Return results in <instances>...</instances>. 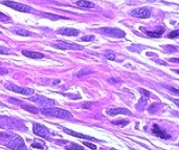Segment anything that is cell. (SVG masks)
Masks as SVG:
<instances>
[{"mask_svg": "<svg viewBox=\"0 0 179 150\" xmlns=\"http://www.w3.org/2000/svg\"><path fill=\"white\" fill-rule=\"evenodd\" d=\"M151 131H152L153 135H155L156 137H158V138H161V139H170V138H171V136L169 134H167L164 130L160 129V127L157 124H153L152 125Z\"/></svg>", "mask_w": 179, "mask_h": 150, "instance_id": "9", "label": "cell"}, {"mask_svg": "<svg viewBox=\"0 0 179 150\" xmlns=\"http://www.w3.org/2000/svg\"><path fill=\"white\" fill-rule=\"evenodd\" d=\"M106 114L108 116L114 117L116 115H131V112L127 109V108H112V109H107L106 110Z\"/></svg>", "mask_w": 179, "mask_h": 150, "instance_id": "8", "label": "cell"}, {"mask_svg": "<svg viewBox=\"0 0 179 150\" xmlns=\"http://www.w3.org/2000/svg\"><path fill=\"white\" fill-rule=\"evenodd\" d=\"M129 14L134 16V17H137V18H150L151 15L150 11L146 8V7H143V8H137V9H134L131 10L129 11Z\"/></svg>", "mask_w": 179, "mask_h": 150, "instance_id": "4", "label": "cell"}, {"mask_svg": "<svg viewBox=\"0 0 179 150\" xmlns=\"http://www.w3.org/2000/svg\"><path fill=\"white\" fill-rule=\"evenodd\" d=\"M58 33L67 37H77L78 34H79V31L73 28H62V29H60Z\"/></svg>", "mask_w": 179, "mask_h": 150, "instance_id": "11", "label": "cell"}, {"mask_svg": "<svg viewBox=\"0 0 179 150\" xmlns=\"http://www.w3.org/2000/svg\"><path fill=\"white\" fill-rule=\"evenodd\" d=\"M1 4L8 6L9 8H12L16 11H21V13H30L32 11V8L30 6L24 5V4H21V3H17L15 1H11V0H6V1H2Z\"/></svg>", "mask_w": 179, "mask_h": 150, "instance_id": "2", "label": "cell"}, {"mask_svg": "<svg viewBox=\"0 0 179 150\" xmlns=\"http://www.w3.org/2000/svg\"><path fill=\"white\" fill-rule=\"evenodd\" d=\"M22 54H23L25 56L30 57V59H33V60H41L44 57V55L41 53H38V52H32V51L23 50V51H22Z\"/></svg>", "mask_w": 179, "mask_h": 150, "instance_id": "12", "label": "cell"}, {"mask_svg": "<svg viewBox=\"0 0 179 150\" xmlns=\"http://www.w3.org/2000/svg\"><path fill=\"white\" fill-rule=\"evenodd\" d=\"M62 130L67 133L68 135H71L73 137H77V138H80V139H84V140H88V141H98L95 138H92V137H89V136H86V135H83V134H81V133H77L73 130H70V129H67V128H62Z\"/></svg>", "mask_w": 179, "mask_h": 150, "instance_id": "10", "label": "cell"}, {"mask_svg": "<svg viewBox=\"0 0 179 150\" xmlns=\"http://www.w3.org/2000/svg\"><path fill=\"white\" fill-rule=\"evenodd\" d=\"M0 21H1V22H8V21H11V18L9 16H7L6 15H4L3 13H0Z\"/></svg>", "mask_w": 179, "mask_h": 150, "instance_id": "17", "label": "cell"}, {"mask_svg": "<svg viewBox=\"0 0 179 150\" xmlns=\"http://www.w3.org/2000/svg\"><path fill=\"white\" fill-rule=\"evenodd\" d=\"M66 149H83V146L80 145H76V144H72V146H65Z\"/></svg>", "mask_w": 179, "mask_h": 150, "instance_id": "23", "label": "cell"}, {"mask_svg": "<svg viewBox=\"0 0 179 150\" xmlns=\"http://www.w3.org/2000/svg\"><path fill=\"white\" fill-rule=\"evenodd\" d=\"M89 73H92V71H90V70H86V69H83V70H81L79 73L77 74V76L80 77H83V76L87 75V74H89Z\"/></svg>", "mask_w": 179, "mask_h": 150, "instance_id": "18", "label": "cell"}, {"mask_svg": "<svg viewBox=\"0 0 179 150\" xmlns=\"http://www.w3.org/2000/svg\"><path fill=\"white\" fill-rule=\"evenodd\" d=\"M0 54L8 55V50H7V48L3 47V46H0Z\"/></svg>", "mask_w": 179, "mask_h": 150, "instance_id": "25", "label": "cell"}, {"mask_svg": "<svg viewBox=\"0 0 179 150\" xmlns=\"http://www.w3.org/2000/svg\"><path fill=\"white\" fill-rule=\"evenodd\" d=\"M6 88L12 92H15V93H18L21 95H26V96H30L35 93V91L31 88H26V87H19L16 84H7Z\"/></svg>", "mask_w": 179, "mask_h": 150, "instance_id": "3", "label": "cell"}, {"mask_svg": "<svg viewBox=\"0 0 179 150\" xmlns=\"http://www.w3.org/2000/svg\"><path fill=\"white\" fill-rule=\"evenodd\" d=\"M77 5L83 7V8H94L95 4L91 3L90 1H87V0H80V1L77 2Z\"/></svg>", "mask_w": 179, "mask_h": 150, "instance_id": "15", "label": "cell"}, {"mask_svg": "<svg viewBox=\"0 0 179 150\" xmlns=\"http://www.w3.org/2000/svg\"><path fill=\"white\" fill-rule=\"evenodd\" d=\"M112 124H119V125H123V126H125L127 124H128V121H112Z\"/></svg>", "mask_w": 179, "mask_h": 150, "instance_id": "20", "label": "cell"}, {"mask_svg": "<svg viewBox=\"0 0 179 150\" xmlns=\"http://www.w3.org/2000/svg\"><path fill=\"white\" fill-rule=\"evenodd\" d=\"M13 33H15L16 34H18V36H22V37H28L31 36V33L27 30L21 29V28H17V27H14L12 28Z\"/></svg>", "mask_w": 179, "mask_h": 150, "instance_id": "13", "label": "cell"}, {"mask_svg": "<svg viewBox=\"0 0 179 150\" xmlns=\"http://www.w3.org/2000/svg\"><path fill=\"white\" fill-rule=\"evenodd\" d=\"M32 147H33V148H39V149H42V148H43V146H42L41 144H36V143H33V144H32Z\"/></svg>", "mask_w": 179, "mask_h": 150, "instance_id": "27", "label": "cell"}, {"mask_svg": "<svg viewBox=\"0 0 179 150\" xmlns=\"http://www.w3.org/2000/svg\"><path fill=\"white\" fill-rule=\"evenodd\" d=\"M105 56H106V59L109 60H115V54H113V53H107V54H105Z\"/></svg>", "mask_w": 179, "mask_h": 150, "instance_id": "22", "label": "cell"}, {"mask_svg": "<svg viewBox=\"0 0 179 150\" xmlns=\"http://www.w3.org/2000/svg\"><path fill=\"white\" fill-rule=\"evenodd\" d=\"M54 47L61 49V50H83V47L75 43H68L63 41H58L57 43L54 44Z\"/></svg>", "mask_w": 179, "mask_h": 150, "instance_id": "5", "label": "cell"}, {"mask_svg": "<svg viewBox=\"0 0 179 150\" xmlns=\"http://www.w3.org/2000/svg\"><path fill=\"white\" fill-rule=\"evenodd\" d=\"M104 33L107 34L109 37H112V38H124L126 34L125 33L119 30V29H110V28H104L101 30Z\"/></svg>", "mask_w": 179, "mask_h": 150, "instance_id": "7", "label": "cell"}, {"mask_svg": "<svg viewBox=\"0 0 179 150\" xmlns=\"http://www.w3.org/2000/svg\"><path fill=\"white\" fill-rule=\"evenodd\" d=\"M41 113L44 116L47 117H52V118H59V119H72L73 115L69 111L61 108H42Z\"/></svg>", "mask_w": 179, "mask_h": 150, "instance_id": "1", "label": "cell"}, {"mask_svg": "<svg viewBox=\"0 0 179 150\" xmlns=\"http://www.w3.org/2000/svg\"><path fill=\"white\" fill-rule=\"evenodd\" d=\"M178 34H179L178 31H172V33H169V36H168V38H175L178 37Z\"/></svg>", "mask_w": 179, "mask_h": 150, "instance_id": "21", "label": "cell"}, {"mask_svg": "<svg viewBox=\"0 0 179 150\" xmlns=\"http://www.w3.org/2000/svg\"><path fill=\"white\" fill-rule=\"evenodd\" d=\"M96 38L94 36H85L82 38V41H93Z\"/></svg>", "mask_w": 179, "mask_h": 150, "instance_id": "19", "label": "cell"}, {"mask_svg": "<svg viewBox=\"0 0 179 150\" xmlns=\"http://www.w3.org/2000/svg\"><path fill=\"white\" fill-rule=\"evenodd\" d=\"M171 61H172V62H178V60H177V59H172V60H171Z\"/></svg>", "mask_w": 179, "mask_h": 150, "instance_id": "29", "label": "cell"}, {"mask_svg": "<svg viewBox=\"0 0 179 150\" xmlns=\"http://www.w3.org/2000/svg\"><path fill=\"white\" fill-rule=\"evenodd\" d=\"M22 107H23L24 109H26L27 111L31 112V113H34V114H38V110L34 107V106H31V105H22Z\"/></svg>", "mask_w": 179, "mask_h": 150, "instance_id": "16", "label": "cell"}, {"mask_svg": "<svg viewBox=\"0 0 179 150\" xmlns=\"http://www.w3.org/2000/svg\"><path fill=\"white\" fill-rule=\"evenodd\" d=\"M141 92H142V93L145 95V96H147V97H150V92H148L147 90H145V89H139Z\"/></svg>", "mask_w": 179, "mask_h": 150, "instance_id": "26", "label": "cell"}, {"mask_svg": "<svg viewBox=\"0 0 179 150\" xmlns=\"http://www.w3.org/2000/svg\"><path fill=\"white\" fill-rule=\"evenodd\" d=\"M164 33V28L160 27L158 31H151V32H147V34L149 37L152 38H160Z\"/></svg>", "mask_w": 179, "mask_h": 150, "instance_id": "14", "label": "cell"}, {"mask_svg": "<svg viewBox=\"0 0 179 150\" xmlns=\"http://www.w3.org/2000/svg\"><path fill=\"white\" fill-rule=\"evenodd\" d=\"M83 144L86 145V146H88L89 148H91V149H96V148H97V146H96L95 144L89 143H87V142H83Z\"/></svg>", "mask_w": 179, "mask_h": 150, "instance_id": "24", "label": "cell"}, {"mask_svg": "<svg viewBox=\"0 0 179 150\" xmlns=\"http://www.w3.org/2000/svg\"><path fill=\"white\" fill-rule=\"evenodd\" d=\"M171 90L174 91V93H175V94H178V90H177V89H173V88H172Z\"/></svg>", "mask_w": 179, "mask_h": 150, "instance_id": "28", "label": "cell"}, {"mask_svg": "<svg viewBox=\"0 0 179 150\" xmlns=\"http://www.w3.org/2000/svg\"><path fill=\"white\" fill-rule=\"evenodd\" d=\"M33 129H34V133L37 136L44 138V139H49V130L46 126L39 123H34Z\"/></svg>", "mask_w": 179, "mask_h": 150, "instance_id": "6", "label": "cell"}]
</instances>
